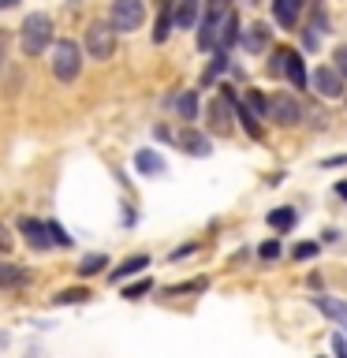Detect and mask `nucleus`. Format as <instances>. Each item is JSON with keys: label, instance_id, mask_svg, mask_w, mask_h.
Wrapping results in <instances>:
<instances>
[{"label": "nucleus", "instance_id": "c85d7f7f", "mask_svg": "<svg viewBox=\"0 0 347 358\" xmlns=\"http://www.w3.org/2000/svg\"><path fill=\"white\" fill-rule=\"evenodd\" d=\"M146 291H150V280H139V284H131V287H123V299H142Z\"/></svg>", "mask_w": 347, "mask_h": 358}, {"label": "nucleus", "instance_id": "7c9ffc66", "mask_svg": "<svg viewBox=\"0 0 347 358\" xmlns=\"http://www.w3.org/2000/svg\"><path fill=\"white\" fill-rule=\"evenodd\" d=\"M313 254H318V243H299V246H295V257H299V262H306V257H313Z\"/></svg>", "mask_w": 347, "mask_h": 358}, {"label": "nucleus", "instance_id": "58836bf2", "mask_svg": "<svg viewBox=\"0 0 347 358\" xmlns=\"http://www.w3.org/2000/svg\"><path fill=\"white\" fill-rule=\"evenodd\" d=\"M11 4H19V0H0V8H11Z\"/></svg>", "mask_w": 347, "mask_h": 358}, {"label": "nucleus", "instance_id": "f8f14e48", "mask_svg": "<svg viewBox=\"0 0 347 358\" xmlns=\"http://www.w3.org/2000/svg\"><path fill=\"white\" fill-rule=\"evenodd\" d=\"M239 41V15L235 11H224L217 22V49H228V45Z\"/></svg>", "mask_w": 347, "mask_h": 358}, {"label": "nucleus", "instance_id": "0eeeda50", "mask_svg": "<svg viewBox=\"0 0 347 358\" xmlns=\"http://www.w3.org/2000/svg\"><path fill=\"white\" fill-rule=\"evenodd\" d=\"M206 116H209V131L228 134V131H232V97H228V94H217V97L209 101Z\"/></svg>", "mask_w": 347, "mask_h": 358}, {"label": "nucleus", "instance_id": "412c9836", "mask_svg": "<svg viewBox=\"0 0 347 358\" xmlns=\"http://www.w3.org/2000/svg\"><path fill=\"white\" fill-rule=\"evenodd\" d=\"M269 224H273L276 231H291V228H295V209H291V206L273 209V213H269Z\"/></svg>", "mask_w": 347, "mask_h": 358}, {"label": "nucleus", "instance_id": "423d86ee", "mask_svg": "<svg viewBox=\"0 0 347 358\" xmlns=\"http://www.w3.org/2000/svg\"><path fill=\"white\" fill-rule=\"evenodd\" d=\"M313 90H318L321 97H329V101H340L344 94H347V86H344V75L336 71V67H318V71H313Z\"/></svg>", "mask_w": 347, "mask_h": 358}, {"label": "nucleus", "instance_id": "cd10ccee", "mask_svg": "<svg viewBox=\"0 0 347 358\" xmlns=\"http://www.w3.org/2000/svg\"><path fill=\"white\" fill-rule=\"evenodd\" d=\"M224 67H228V56H224V49H217V56H213V64H209V71H206V83H209L213 75H220Z\"/></svg>", "mask_w": 347, "mask_h": 358}, {"label": "nucleus", "instance_id": "f257e3e1", "mask_svg": "<svg viewBox=\"0 0 347 358\" xmlns=\"http://www.w3.org/2000/svg\"><path fill=\"white\" fill-rule=\"evenodd\" d=\"M52 45V19L45 11H34V15L22 19L19 27V49L22 56H41Z\"/></svg>", "mask_w": 347, "mask_h": 358}, {"label": "nucleus", "instance_id": "ea45409f", "mask_svg": "<svg viewBox=\"0 0 347 358\" xmlns=\"http://www.w3.org/2000/svg\"><path fill=\"white\" fill-rule=\"evenodd\" d=\"M0 67H4V41H0Z\"/></svg>", "mask_w": 347, "mask_h": 358}, {"label": "nucleus", "instance_id": "1a4fd4ad", "mask_svg": "<svg viewBox=\"0 0 347 358\" xmlns=\"http://www.w3.org/2000/svg\"><path fill=\"white\" fill-rule=\"evenodd\" d=\"M19 231L27 235V243L34 246V250H49V246H52L49 228H45L41 220H34V217H22V220H19Z\"/></svg>", "mask_w": 347, "mask_h": 358}, {"label": "nucleus", "instance_id": "aec40b11", "mask_svg": "<svg viewBox=\"0 0 347 358\" xmlns=\"http://www.w3.org/2000/svg\"><path fill=\"white\" fill-rule=\"evenodd\" d=\"M86 299H90L86 287H64V291H56V295H52L56 306H83Z\"/></svg>", "mask_w": 347, "mask_h": 358}, {"label": "nucleus", "instance_id": "c756f323", "mask_svg": "<svg viewBox=\"0 0 347 358\" xmlns=\"http://www.w3.org/2000/svg\"><path fill=\"white\" fill-rule=\"evenodd\" d=\"M265 257V262H273V257H280V239H269V243H262V250H257Z\"/></svg>", "mask_w": 347, "mask_h": 358}, {"label": "nucleus", "instance_id": "20e7f679", "mask_svg": "<svg viewBox=\"0 0 347 358\" xmlns=\"http://www.w3.org/2000/svg\"><path fill=\"white\" fill-rule=\"evenodd\" d=\"M265 120H276L280 127H299L302 123V105L291 94H276L265 101Z\"/></svg>", "mask_w": 347, "mask_h": 358}, {"label": "nucleus", "instance_id": "473e14b6", "mask_svg": "<svg viewBox=\"0 0 347 358\" xmlns=\"http://www.w3.org/2000/svg\"><path fill=\"white\" fill-rule=\"evenodd\" d=\"M302 41H306V49L313 52V49H318V41H321V34L313 30V27H306V30H302Z\"/></svg>", "mask_w": 347, "mask_h": 358}, {"label": "nucleus", "instance_id": "c9c22d12", "mask_svg": "<svg viewBox=\"0 0 347 358\" xmlns=\"http://www.w3.org/2000/svg\"><path fill=\"white\" fill-rule=\"evenodd\" d=\"M336 164H347V153H336V157H325L321 168H336Z\"/></svg>", "mask_w": 347, "mask_h": 358}, {"label": "nucleus", "instance_id": "bb28decb", "mask_svg": "<svg viewBox=\"0 0 347 358\" xmlns=\"http://www.w3.org/2000/svg\"><path fill=\"white\" fill-rule=\"evenodd\" d=\"M288 52H291V49H276V52H273V60H269V75H284Z\"/></svg>", "mask_w": 347, "mask_h": 358}, {"label": "nucleus", "instance_id": "f03ea898", "mask_svg": "<svg viewBox=\"0 0 347 358\" xmlns=\"http://www.w3.org/2000/svg\"><path fill=\"white\" fill-rule=\"evenodd\" d=\"M78 71H83V49H78V41L64 38L52 45V75L56 83H75Z\"/></svg>", "mask_w": 347, "mask_h": 358}, {"label": "nucleus", "instance_id": "393cba45", "mask_svg": "<svg viewBox=\"0 0 347 358\" xmlns=\"http://www.w3.org/2000/svg\"><path fill=\"white\" fill-rule=\"evenodd\" d=\"M45 228H49V239H52V246H71L75 239H71V235H67L64 228H60V224H56V220H49V224H45Z\"/></svg>", "mask_w": 347, "mask_h": 358}, {"label": "nucleus", "instance_id": "7ed1b4c3", "mask_svg": "<svg viewBox=\"0 0 347 358\" xmlns=\"http://www.w3.org/2000/svg\"><path fill=\"white\" fill-rule=\"evenodd\" d=\"M83 45H86L90 60H112V52H116V30H112V22H90Z\"/></svg>", "mask_w": 347, "mask_h": 358}, {"label": "nucleus", "instance_id": "a211bd4d", "mask_svg": "<svg viewBox=\"0 0 347 358\" xmlns=\"http://www.w3.org/2000/svg\"><path fill=\"white\" fill-rule=\"evenodd\" d=\"M299 11H302V0H273V15L280 27H295Z\"/></svg>", "mask_w": 347, "mask_h": 358}, {"label": "nucleus", "instance_id": "f704fd0d", "mask_svg": "<svg viewBox=\"0 0 347 358\" xmlns=\"http://www.w3.org/2000/svg\"><path fill=\"white\" fill-rule=\"evenodd\" d=\"M336 71L347 78V45H340V49H336Z\"/></svg>", "mask_w": 347, "mask_h": 358}, {"label": "nucleus", "instance_id": "6e6552de", "mask_svg": "<svg viewBox=\"0 0 347 358\" xmlns=\"http://www.w3.org/2000/svg\"><path fill=\"white\" fill-rule=\"evenodd\" d=\"M176 142H179V150L190 153V157H209V150H213L209 134H201V131H194V127H183Z\"/></svg>", "mask_w": 347, "mask_h": 358}, {"label": "nucleus", "instance_id": "e433bc0d", "mask_svg": "<svg viewBox=\"0 0 347 358\" xmlns=\"http://www.w3.org/2000/svg\"><path fill=\"white\" fill-rule=\"evenodd\" d=\"M194 250H198V246H194V243H190V246H179V250H176L172 257H187V254H194Z\"/></svg>", "mask_w": 347, "mask_h": 358}, {"label": "nucleus", "instance_id": "2f4dec72", "mask_svg": "<svg viewBox=\"0 0 347 358\" xmlns=\"http://www.w3.org/2000/svg\"><path fill=\"white\" fill-rule=\"evenodd\" d=\"M11 243H15V239H11V228H8V224H0V254H8Z\"/></svg>", "mask_w": 347, "mask_h": 358}, {"label": "nucleus", "instance_id": "f3484780", "mask_svg": "<svg viewBox=\"0 0 347 358\" xmlns=\"http://www.w3.org/2000/svg\"><path fill=\"white\" fill-rule=\"evenodd\" d=\"M239 41H243L246 52H265V45H269V27L254 22V27H246V30L239 34Z\"/></svg>", "mask_w": 347, "mask_h": 358}, {"label": "nucleus", "instance_id": "a878e982", "mask_svg": "<svg viewBox=\"0 0 347 358\" xmlns=\"http://www.w3.org/2000/svg\"><path fill=\"white\" fill-rule=\"evenodd\" d=\"M168 34H172V15H168V11H164V15H161V19H157V30H153V41H157V45H161V41H168Z\"/></svg>", "mask_w": 347, "mask_h": 358}, {"label": "nucleus", "instance_id": "5701e85b", "mask_svg": "<svg viewBox=\"0 0 347 358\" xmlns=\"http://www.w3.org/2000/svg\"><path fill=\"white\" fill-rule=\"evenodd\" d=\"M105 265H108L105 254H86L83 262H78V276H94V273H101Z\"/></svg>", "mask_w": 347, "mask_h": 358}, {"label": "nucleus", "instance_id": "4be33fe9", "mask_svg": "<svg viewBox=\"0 0 347 358\" xmlns=\"http://www.w3.org/2000/svg\"><path fill=\"white\" fill-rule=\"evenodd\" d=\"M176 112H179V120H194V116H198V97H194V90H187V94L176 97Z\"/></svg>", "mask_w": 347, "mask_h": 358}, {"label": "nucleus", "instance_id": "9b49d317", "mask_svg": "<svg viewBox=\"0 0 347 358\" xmlns=\"http://www.w3.org/2000/svg\"><path fill=\"white\" fill-rule=\"evenodd\" d=\"M313 306H318L325 317H332L336 324H340V332H347V302L329 299V295H313Z\"/></svg>", "mask_w": 347, "mask_h": 358}, {"label": "nucleus", "instance_id": "4468645a", "mask_svg": "<svg viewBox=\"0 0 347 358\" xmlns=\"http://www.w3.org/2000/svg\"><path fill=\"white\" fill-rule=\"evenodd\" d=\"M142 268H150V257H146V254L123 257V262H120V265H116V268H112V273H108V280H112V284H120V280H127V276H139Z\"/></svg>", "mask_w": 347, "mask_h": 358}, {"label": "nucleus", "instance_id": "4c0bfd02", "mask_svg": "<svg viewBox=\"0 0 347 358\" xmlns=\"http://www.w3.org/2000/svg\"><path fill=\"white\" fill-rule=\"evenodd\" d=\"M336 194H340V198L347 201V183H336Z\"/></svg>", "mask_w": 347, "mask_h": 358}, {"label": "nucleus", "instance_id": "2eb2a0df", "mask_svg": "<svg viewBox=\"0 0 347 358\" xmlns=\"http://www.w3.org/2000/svg\"><path fill=\"white\" fill-rule=\"evenodd\" d=\"M224 11H228V8H224ZM224 11H209L201 22H194V27H198V49H213V45H217V22H220Z\"/></svg>", "mask_w": 347, "mask_h": 358}, {"label": "nucleus", "instance_id": "b1692460", "mask_svg": "<svg viewBox=\"0 0 347 358\" xmlns=\"http://www.w3.org/2000/svg\"><path fill=\"white\" fill-rule=\"evenodd\" d=\"M243 105L250 108V112H254L257 120H265V97L257 94V90H246V101H243Z\"/></svg>", "mask_w": 347, "mask_h": 358}, {"label": "nucleus", "instance_id": "dca6fc26", "mask_svg": "<svg viewBox=\"0 0 347 358\" xmlns=\"http://www.w3.org/2000/svg\"><path fill=\"white\" fill-rule=\"evenodd\" d=\"M198 11H201V0H179V8H176V15H172V27H179V30H194Z\"/></svg>", "mask_w": 347, "mask_h": 358}, {"label": "nucleus", "instance_id": "72a5a7b5", "mask_svg": "<svg viewBox=\"0 0 347 358\" xmlns=\"http://www.w3.org/2000/svg\"><path fill=\"white\" fill-rule=\"evenodd\" d=\"M332 351L336 355H347V332H332Z\"/></svg>", "mask_w": 347, "mask_h": 358}, {"label": "nucleus", "instance_id": "ddd939ff", "mask_svg": "<svg viewBox=\"0 0 347 358\" xmlns=\"http://www.w3.org/2000/svg\"><path fill=\"white\" fill-rule=\"evenodd\" d=\"M134 168H139L142 176H164L168 172L164 157L157 153V150H139V153H134Z\"/></svg>", "mask_w": 347, "mask_h": 358}, {"label": "nucleus", "instance_id": "9d476101", "mask_svg": "<svg viewBox=\"0 0 347 358\" xmlns=\"http://www.w3.org/2000/svg\"><path fill=\"white\" fill-rule=\"evenodd\" d=\"M30 284V268L27 265H15V262H0V287L8 291H19Z\"/></svg>", "mask_w": 347, "mask_h": 358}, {"label": "nucleus", "instance_id": "39448f33", "mask_svg": "<svg viewBox=\"0 0 347 358\" xmlns=\"http://www.w3.org/2000/svg\"><path fill=\"white\" fill-rule=\"evenodd\" d=\"M112 30H139L142 27V22H146V4H142V0H112Z\"/></svg>", "mask_w": 347, "mask_h": 358}, {"label": "nucleus", "instance_id": "6ab92c4d", "mask_svg": "<svg viewBox=\"0 0 347 358\" xmlns=\"http://www.w3.org/2000/svg\"><path fill=\"white\" fill-rule=\"evenodd\" d=\"M284 75L291 78V86H295V90H306V64H302V60H299V52H295V49H291V52H288V64H284Z\"/></svg>", "mask_w": 347, "mask_h": 358}]
</instances>
